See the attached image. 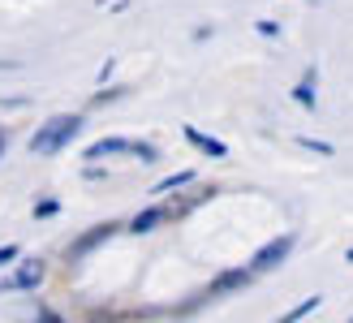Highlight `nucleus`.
I'll return each instance as SVG.
<instances>
[{
    "mask_svg": "<svg viewBox=\"0 0 353 323\" xmlns=\"http://www.w3.org/2000/svg\"><path fill=\"white\" fill-rule=\"evenodd\" d=\"M78 130H82L78 117H52L48 125H39V130H34V138H30V155H57V151H65L69 142L78 138Z\"/></svg>",
    "mask_w": 353,
    "mask_h": 323,
    "instance_id": "1",
    "label": "nucleus"
},
{
    "mask_svg": "<svg viewBox=\"0 0 353 323\" xmlns=\"http://www.w3.org/2000/svg\"><path fill=\"white\" fill-rule=\"evenodd\" d=\"M289 250H293V237L285 233V237H276V242H268V246H263L259 255L250 259V267H254V272H272V267H280V263H285V255H289Z\"/></svg>",
    "mask_w": 353,
    "mask_h": 323,
    "instance_id": "2",
    "label": "nucleus"
},
{
    "mask_svg": "<svg viewBox=\"0 0 353 323\" xmlns=\"http://www.w3.org/2000/svg\"><path fill=\"white\" fill-rule=\"evenodd\" d=\"M39 280H43V263H39V259H26V263L5 280V289H34Z\"/></svg>",
    "mask_w": 353,
    "mask_h": 323,
    "instance_id": "3",
    "label": "nucleus"
},
{
    "mask_svg": "<svg viewBox=\"0 0 353 323\" xmlns=\"http://www.w3.org/2000/svg\"><path fill=\"white\" fill-rule=\"evenodd\" d=\"M254 276V267H233V272H220L216 284H211V293H228V289H245Z\"/></svg>",
    "mask_w": 353,
    "mask_h": 323,
    "instance_id": "4",
    "label": "nucleus"
},
{
    "mask_svg": "<svg viewBox=\"0 0 353 323\" xmlns=\"http://www.w3.org/2000/svg\"><path fill=\"white\" fill-rule=\"evenodd\" d=\"M125 151H134V142H125V138H99V142H91L86 159H108V155H125Z\"/></svg>",
    "mask_w": 353,
    "mask_h": 323,
    "instance_id": "5",
    "label": "nucleus"
},
{
    "mask_svg": "<svg viewBox=\"0 0 353 323\" xmlns=\"http://www.w3.org/2000/svg\"><path fill=\"white\" fill-rule=\"evenodd\" d=\"M185 138H190V142H194V147H199V151H207V155H216V159H224V155H228V147H224L220 138H207L203 130H194V125H185Z\"/></svg>",
    "mask_w": 353,
    "mask_h": 323,
    "instance_id": "6",
    "label": "nucleus"
},
{
    "mask_svg": "<svg viewBox=\"0 0 353 323\" xmlns=\"http://www.w3.org/2000/svg\"><path fill=\"white\" fill-rule=\"evenodd\" d=\"M164 215H168L164 207H147V211H138V215H134V220H130V233H151L155 224H160V220H164Z\"/></svg>",
    "mask_w": 353,
    "mask_h": 323,
    "instance_id": "7",
    "label": "nucleus"
},
{
    "mask_svg": "<svg viewBox=\"0 0 353 323\" xmlns=\"http://www.w3.org/2000/svg\"><path fill=\"white\" fill-rule=\"evenodd\" d=\"M319 302H323V297H306V302H297V306H293V311H285L276 323H297V319H306L310 311H319Z\"/></svg>",
    "mask_w": 353,
    "mask_h": 323,
    "instance_id": "8",
    "label": "nucleus"
},
{
    "mask_svg": "<svg viewBox=\"0 0 353 323\" xmlns=\"http://www.w3.org/2000/svg\"><path fill=\"white\" fill-rule=\"evenodd\" d=\"M194 182V173L185 168V173H172V177H164L160 186H155V194H172V190H181V186H190Z\"/></svg>",
    "mask_w": 353,
    "mask_h": 323,
    "instance_id": "9",
    "label": "nucleus"
},
{
    "mask_svg": "<svg viewBox=\"0 0 353 323\" xmlns=\"http://www.w3.org/2000/svg\"><path fill=\"white\" fill-rule=\"evenodd\" d=\"M293 99L306 104V108H314V78H302V82H297V86H293Z\"/></svg>",
    "mask_w": 353,
    "mask_h": 323,
    "instance_id": "10",
    "label": "nucleus"
},
{
    "mask_svg": "<svg viewBox=\"0 0 353 323\" xmlns=\"http://www.w3.org/2000/svg\"><path fill=\"white\" fill-rule=\"evenodd\" d=\"M297 142H302L306 151H314V155H336V147H332V142H319V138H306V134L297 138Z\"/></svg>",
    "mask_w": 353,
    "mask_h": 323,
    "instance_id": "11",
    "label": "nucleus"
},
{
    "mask_svg": "<svg viewBox=\"0 0 353 323\" xmlns=\"http://www.w3.org/2000/svg\"><path fill=\"white\" fill-rule=\"evenodd\" d=\"M130 155H138L143 164H151V159H155V147H147V142H134V151H130Z\"/></svg>",
    "mask_w": 353,
    "mask_h": 323,
    "instance_id": "12",
    "label": "nucleus"
},
{
    "mask_svg": "<svg viewBox=\"0 0 353 323\" xmlns=\"http://www.w3.org/2000/svg\"><path fill=\"white\" fill-rule=\"evenodd\" d=\"M17 255H22V250H17V246H0V267H5V263H13Z\"/></svg>",
    "mask_w": 353,
    "mask_h": 323,
    "instance_id": "13",
    "label": "nucleus"
},
{
    "mask_svg": "<svg viewBox=\"0 0 353 323\" xmlns=\"http://www.w3.org/2000/svg\"><path fill=\"white\" fill-rule=\"evenodd\" d=\"M52 211H57V199H43L39 207H34V215H52Z\"/></svg>",
    "mask_w": 353,
    "mask_h": 323,
    "instance_id": "14",
    "label": "nucleus"
},
{
    "mask_svg": "<svg viewBox=\"0 0 353 323\" xmlns=\"http://www.w3.org/2000/svg\"><path fill=\"white\" fill-rule=\"evenodd\" d=\"M276 30H280L276 22H268V17H259V35H276Z\"/></svg>",
    "mask_w": 353,
    "mask_h": 323,
    "instance_id": "15",
    "label": "nucleus"
},
{
    "mask_svg": "<svg viewBox=\"0 0 353 323\" xmlns=\"http://www.w3.org/2000/svg\"><path fill=\"white\" fill-rule=\"evenodd\" d=\"M43 323H61V319H52V315H43Z\"/></svg>",
    "mask_w": 353,
    "mask_h": 323,
    "instance_id": "16",
    "label": "nucleus"
},
{
    "mask_svg": "<svg viewBox=\"0 0 353 323\" xmlns=\"http://www.w3.org/2000/svg\"><path fill=\"white\" fill-rule=\"evenodd\" d=\"M0 151H5V134H0Z\"/></svg>",
    "mask_w": 353,
    "mask_h": 323,
    "instance_id": "17",
    "label": "nucleus"
},
{
    "mask_svg": "<svg viewBox=\"0 0 353 323\" xmlns=\"http://www.w3.org/2000/svg\"><path fill=\"white\" fill-rule=\"evenodd\" d=\"M310 5H314V0H310Z\"/></svg>",
    "mask_w": 353,
    "mask_h": 323,
    "instance_id": "18",
    "label": "nucleus"
},
{
    "mask_svg": "<svg viewBox=\"0 0 353 323\" xmlns=\"http://www.w3.org/2000/svg\"><path fill=\"white\" fill-rule=\"evenodd\" d=\"M349 323H353V319H349Z\"/></svg>",
    "mask_w": 353,
    "mask_h": 323,
    "instance_id": "19",
    "label": "nucleus"
}]
</instances>
